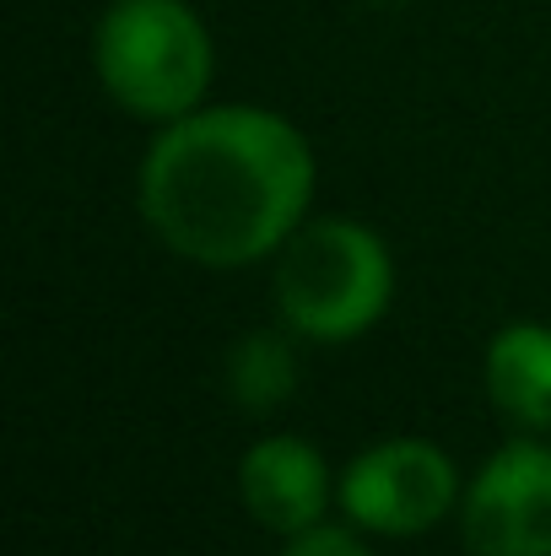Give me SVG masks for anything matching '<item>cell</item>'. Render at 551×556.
<instances>
[{
    "label": "cell",
    "instance_id": "1",
    "mask_svg": "<svg viewBox=\"0 0 551 556\" xmlns=\"http://www.w3.org/2000/svg\"><path fill=\"white\" fill-rule=\"evenodd\" d=\"M141 216L179 260L238 270L276 254L309 216L314 147L254 103L195 109L152 141L141 163Z\"/></svg>",
    "mask_w": 551,
    "mask_h": 556
},
{
    "label": "cell",
    "instance_id": "2",
    "mask_svg": "<svg viewBox=\"0 0 551 556\" xmlns=\"http://www.w3.org/2000/svg\"><path fill=\"white\" fill-rule=\"evenodd\" d=\"M276 314L298 341L341 346L367 336L395 298L384 238L352 216H314L276 249Z\"/></svg>",
    "mask_w": 551,
    "mask_h": 556
},
{
    "label": "cell",
    "instance_id": "3",
    "mask_svg": "<svg viewBox=\"0 0 551 556\" xmlns=\"http://www.w3.org/2000/svg\"><path fill=\"white\" fill-rule=\"evenodd\" d=\"M92 65L125 114L174 125L205 109L216 49L189 0H109L92 33Z\"/></svg>",
    "mask_w": 551,
    "mask_h": 556
},
{
    "label": "cell",
    "instance_id": "4",
    "mask_svg": "<svg viewBox=\"0 0 551 556\" xmlns=\"http://www.w3.org/2000/svg\"><path fill=\"white\" fill-rule=\"evenodd\" d=\"M336 497L367 535H422L460 508V470L427 438H384L347 465Z\"/></svg>",
    "mask_w": 551,
    "mask_h": 556
},
{
    "label": "cell",
    "instance_id": "5",
    "mask_svg": "<svg viewBox=\"0 0 551 556\" xmlns=\"http://www.w3.org/2000/svg\"><path fill=\"white\" fill-rule=\"evenodd\" d=\"M471 556H551V448L536 438L503 443L460 497Z\"/></svg>",
    "mask_w": 551,
    "mask_h": 556
},
{
    "label": "cell",
    "instance_id": "6",
    "mask_svg": "<svg viewBox=\"0 0 551 556\" xmlns=\"http://www.w3.org/2000/svg\"><path fill=\"white\" fill-rule=\"evenodd\" d=\"M330 465L325 454L309 443V438H292V432H271L260 443L243 448V465H238V497H243V514L271 530V535H303L314 525H325V508H330Z\"/></svg>",
    "mask_w": 551,
    "mask_h": 556
},
{
    "label": "cell",
    "instance_id": "7",
    "mask_svg": "<svg viewBox=\"0 0 551 556\" xmlns=\"http://www.w3.org/2000/svg\"><path fill=\"white\" fill-rule=\"evenodd\" d=\"M487 400L519 432H551V325L514 319L487 341Z\"/></svg>",
    "mask_w": 551,
    "mask_h": 556
},
{
    "label": "cell",
    "instance_id": "8",
    "mask_svg": "<svg viewBox=\"0 0 551 556\" xmlns=\"http://www.w3.org/2000/svg\"><path fill=\"white\" fill-rule=\"evenodd\" d=\"M222 383L233 394V405L243 410H276L298 394V346H292V330H249L233 341L227 352V368Z\"/></svg>",
    "mask_w": 551,
    "mask_h": 556
},
{
    "label": "cell",
    "instance_id": "9",
    "mask_svg": "<svg viewBox=\"0 0 551 556\" xmlns=\"http://www.w3.org/2000/svg\"><path fill=\"white\" fill-rule=\"evenodd\" d=\"M281 556H373L352 535V530H336V525H314L303 535H287V552Z\"/></svg>",
    "mask_w": 551,
    "mask_h": 556
},
{
    "label": "cell",
    "instance_id": "10",
    "mask_svg": "<svg viewBox=\"0 0 551 556\" xmlns=\"http://www.w3.org/2000/svg\"><path fill=\"white\" fill-rule=\"evenodd\" d=\"M373 5H405V0H373Z\"/></svg>",
    "mask_w": 551,
    "mask_h": 556
}]
</instances>
